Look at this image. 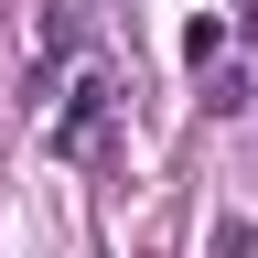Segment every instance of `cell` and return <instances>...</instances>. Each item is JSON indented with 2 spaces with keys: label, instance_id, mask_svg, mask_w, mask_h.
Returning <instances> with one entry per match:
<instances>
[{
  "label": "cell",
  "instance_id": "1",
  "mask_svg": "<svg viewBox=\"0 0 258 258\" xmlns=\"http://www.w3.org/2000/svg\"><path fill=\"white\" fill-rule=\"evenodd\" d=\"M108 97H118L108 76H76V86H64V108L43 118V151H54V161H86L97 140H108Z\"/></svg>",
  "mask_w": 258,
  "mask_h": 258
},
{
  "label": "cell",
  "instance_id": "3",
  "mask_svg": "<svg viewBox=\"0 0 258 258\" xmlns=\"http://www.w3.org/2000/svg\"><path fill=\"white\" fill-rule=\"evenodd\" d=\"M215 258H258V226H247V215H226V226H215Z\"/></svg>",
  "mask_w": 258,
  "mask_h": 258
},
{
  "label": "cell",
  "instance_id": "2",
  "mask_svg": "<svg viewBox=\"0 0 258 258\" xmlns=\"http://www.w3.org/2000/svg\"><path fill=\"white\" fill-rule=\"evenodd\" d=\"M215 54H226V22H215V11L183 22V64H215Z\"/></svg>",
  "mask_w": 258,
  "mask_h": 258
}]
</instances>
